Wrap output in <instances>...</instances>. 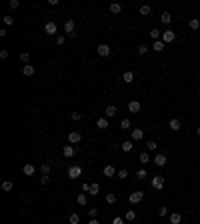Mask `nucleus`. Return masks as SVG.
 Wrapping results in <instances>:
<instances>
[{
  "label": "nucleus",
  "mask_w": 200,
  "mask_h": 224,
  "mask_svg": "<svg viewBox=\"0 0 200 224\" xmlns=\"http://www.w3.org/2000/svg\"><path fill=\"white\" fill-rule=\"evenodd\" d=\"M80 174H82V168H80V166H70L68 168V178L70 180H76Z\"/></svg>",
  "instance_id": "obj_4"
},
{
  "label": "nucleus",
  "mask_w": 200,
  "mask_h": 224,
  "mask_svg": "<svg viewBox=\"0 0 200 224\" xmlns=\"http://www.w3.org/2000/svg\"><path fill=\"white\" fill-rule=\"evenodd\" d=\"M96 50H98L100 56H110V46H108V44H98Z\"/></svg>",
  "instance_id": "obj_11"
},
{
  "label": "nucleus",
  "mask_w": 200,
  "mask_h": 224,
  "mask_svg": "<svg viewBox=\"0 0 200 224\" xmlns=\"http://www.w3.org/2000/svg\"><path fill=\"white\" fill-rule=\"evenodd\" d=\"M96 128L106 130L108 128V118H98V120H96Z\"/></svg>",
  "instance_id": "obj_20"
},
{
  "label": "nucleus",
  "mask_w": 200,
  "mask_h": 224,
  "mask_svg": "<svg viewBox=\"0 0 200 224\" xmlns=\"http://www.w3.org/2000/svg\"><path fill=\"white\" fill-rule=\"evenodd\" d=\"M34 66H32V64H24V68H22V74L24 76H34Z\"/></svg>",
  "instance_id": "obj_16"
},
{
  "label": "nucleus",
  "mask_w": 200,
  "mask_h": 224,
  "mask_svg": "<svg viewBox=\"0 0 200 224\" xmlns=\"http://www.w3.org/2000/svg\"><path fill=\"white\" fill-rule=\"evenodd\" d=\"M50 168H52L50 164H42V166H40V170H42V174H50Z\"/></svg>",
  "instance_id": "obj_42"
},
{
  "label": "nucleus",
  "mask_w": 200,
  "mask_h": 224,
  "mask_svg": "<svg viewBox=\"0 0 200 224\" xmlns=\"http://www.w3.org/2000/svg\"><path fill=\"white\" fill-rule=\"evenodd\" d=\"M116 168L114 166H112V164H108V166H104V170H102V174H104V176L106 178H112V176H116Z\"/></svg>",
  "instance_id": "obj_9"
},
{
  "label": "nucleus",
  "mask_w": 200,
  "mask_h": 224,
  "mask_svg": "<svg viewBox=\"0 0 200 224\" xmlns=\"http://www.w3.org/2000/svg\"><path fill=\"white\" fill-rule=\"evenodd\" d=\"M40 182H42V184H48V182H50V176H48V174H42V176H40Z\"/></svg>",
  "instance_id": "obj_45"
},
{
  "label": "nucleus",
  "mask_w": 200,
  "mask_h": 224,
  "mask_svg": "<svg viewBox=\"0 0 200 224\" xmlns=\"http://www.w3.org/2000/svg\"><path fill=\"white\" fill-rule=\"evenodd\" d=\"M44 32H46V34H50V36H54V34L58 32L56 22H52V20H50V22H46V24H44Z\"/></svg>",
  "instance_id": "obj_5"
},
{
  "label": "nucleus",
  "mask_w": 200,
  "mask_h": 224,
  "mask_svg": "<svg viewBox=\"0 0 200 224\" xmlns=\"http://www.w3.org/2000/svg\"><path fill=\"white\" fill-rule=\"evenodd\" d=\"M146 176H148V172L144 170V168H142V170H138V172H136V178H138V180H144Z\"/></svg>",
  "instance_id": "obj_35"
},
{
  "label": "nucleus",
  "mask_w": 200,
  "mask_h": 224,
  "mask_svg": "<svg viewBox=\"0 0 200 224\" xmlns=\"http://www.w3.org/2000/svg\"><path fill=\"white\" fill-rule=\"evenodd\" d=\"M138 160L142 162V164H146V162H150V156H148V152H140V156H138Z\"/></svg>",
  "instance_id": "obj_31"
},
{
  "label": "nucleus",
  "mask_w": 200,
  "mask_h": 224,
  "mask_svg": "<svg viewBox=\"0 0 200 224\" xmlns=\"http://www.w3.org/2000/svg\"><path fill=\"white\" fill-rule=\"evenodd\" d=\"M120 148H122V152H130L132 148H134V144H132V140H124L122 144H120Z\"/></svg>",
  "instance_id": "obj_18"
},
{
  "label": "nucleus",
  "mask_w": 200,
  "mask_h": 224,
  "mask_svg": "<svg viewBox=\"0 0 200 224\" xmlns=\"http://www.w3.org/2000/svg\"><path fill=\"white\" fill-rule=\"evenodd\" d=\"M140 14H142V16L150 14V6H148V4H142V6H140Z\"/></svg>",
  "instance_id": "obj_34"
},
{
  "label": "nucleus",
  "mask_w": 200,
  "mask_h": 224,
  "mask_svg": "<svg viewBox=\"0 0 200 224\" xmlns=\"http://www.w3.org/2000/svg\"><path fill=\"white\" fill-rule=\"evenodd\" d=\"M146 52H148V46L146 44H140L138 46V54H146Z\"/></svg>",
  "instance_id": "obj_43"
},
{
  "label": "nucleus",
  "mask_w": 200,
  "mask_h": 224,
  "mask_svg": "<svg viewBox=\"0 0 200 224\" xmlns=\"http://www.w3.org/2000/svg\"><path fill=\"white\" fill-rule=\"evenodd\" d=\"M180 222H182V214L172 212V214H170V224H180Z\"/></svg>",
  "instance_id": "obj_23"
},
{
  "label": "nucleus",
  "mask_w": 200,
  "mask_h": 224,
  "mask_svg": "<svg viewBox=\"0 0 200 224\" xmlns=\"http://www.w3.org/2000/svg\"><path fill=\"white\" fill-rule=\"evenodd\" d=\"M156 146H158V144H156V140H148L146 142V148L148 150H156Z\"/></svg>",
  "instance_id": "obj_37"
},
{
  "label": "nucleus",
  "mask_w": 200,
  "mask_h": 224,
  "mask_svg": "<svg viewBox=\"0 0 200 224\" xmlns=\"http://www.w3.org/2000/svg\"><path fill=\"white\" fill-rule=\"evenodd\" d=\"M18 6H20L18 0H10V8H12V10H14V8H18Z\"/></svg>",
  "instance_id": "obj_47"
},
{
  "label": "nucleus",
  "mask_w": 200,
  "mask_h": 224,
  "mask_svg": "<svg viewBox=\"0 0 200 224\" xmlns=\"http://www.w3.org/2000/svg\"><path fill=\"white\" fill-rule=\"evenodd\" d=\"M116 200H118V198H116L114 192H108V194H106V204H114Z\"/></svg>",
  "instance_id": "obj_30"
},
{
  "label": "nucleus",
  "mask_w": 200,
  "mask_h": 224,
  "mask_svg": "<svg viewBox=\"0 0 200 224\" xmlns=\"http://www.w3.org/2000/svg\"><path fill=\"white\" fill-rule=\"evenodd\" d=\"M132 140H142L144 138V130L142 128H132Z\"/></svg>",
  "instance_id": "obj_12"
},
{
  "label": "nucleus",
  "mask_w": 200,
  "mask_h": 224,
  "mask_svg": "<svg viewBox=\"0 0 200 224\" xmlns=\"http://www.w3.org/2000/svg\"><path fill=\"white\" fill-rule=\"evenodd\" d=\"M8 50H6V48H2V50H0V58H8Z\"/></svg>",
  "instance_id": "obj_48"
},
{
  "label": "nucleus",
  "mask_w": 200,
  "mask_h": 224,
  "mask_svg": "<svg viewBox=\"0 0 200 224\" xmlns=\"http://www.w3.org/2000/svg\"><path fill=\"white\" fill-rule=\"evenodd\" d=\"M142 198H144V192H132L130 196H128V200H130L132 204H138Z\"/></svg>",
  "instance_id": "obj_10"
},
{
  "label": "nucleus",
  "mask_w": 200,
  "mask_h": 224,
  "mask_svg": "<svg viewBox=\"0 0 200 224\" xmlns=\"http://www.w3.org/2000/svg\"><path fill=\"white\" fill-rule=\"evenodd\" d=\"M112 224H124V218H120V216H116L114 220H112Z\"/></svg>",
  "instance_id": "obj_49"
},
{
  "label": "nucleus",
  "mask_w": 200,
  "mask_h": 224,
  "mask_svg": "<svg viewBox=\"0 0 200 224\" xmlns=\"http://www.w3.org/2000/svg\"><path fill=\"white\" fill-rule=\"evenodd\" d=\"M174 38H176V34H174L172 30H164V32H162V38H160V40L164 42V44H170V42H174Z\"/></svg>",
  "instance_id": "obj_3"
},
{
  "label": "nucleus",
  "mask_w": 200,
  "mask_h": 224,
  "mask_svg": "<svg viewBox=\"0 0 200 224\" xmlns=\"http://www.w3.org/2000/svg\"><path fill=\"white\" fill-rule=\"evenodd\" d=\"M88 214L90 218H96V208H88Z\"/></svg>",
  "instance_id": "obj_50"
},
{
  "label": "nucleus",
  "mask_w": 200,
  "mask_h": 224,
  "mask_svg": "<svg viewBox=\"0 0 200 224\" xmlns=\"http://www.w3.org/2000/svg\"><path fill=\"white\" fill-rule=\"evenodd\" d=\"M62 154L66 156V158H72L74 154H76V146H74V144H66L62 148Z\"/></svg>",
  "instance_id": "obj_7"
},
{
  "label": "nucleus",
  "mask_w": 200,
  "mask_h": 224,
  "mask_svg": "<svg viewBox=\"0 0 200 224\" xmlns=\"http://www.w3.org/2000/svg\"><path fill=\"white\" fill-rule=\"evenodd\" d=\"M64 32H66L70 38L76 36V24H74V20H66V22H64Z\"/></svg>",
  "instance_id": "obj_1"
},
{
  "label": "nucleus",
  "mask_w": 200,
  "mask_h": 224,
  "mask_svg": "<svg viewBox=\"0 0 200 224\" xmlns=\"http://www.w3.org/2000/svg\"><path fill=\"white\" fill-rule=\"evenodd\" d=\"M168 126H170V128H172V130H174V132H176V130H180V128H182V122H180V120H178V118H172L170 122H168Z\"/></svg>",
  "instance_id": "obj_15"
},
{
  "label": "nucleus",
  "mask_w": 200,
  "mask_h": 224,
  "mask_svg": "<svg viewBox=\"0 0 200 224\" xmlns=\"http://www.w3.org/2000/svg\"><path fill=\"white\" fill-rule=\"evenodd\" d=\"M134 218H136V212H134L132 208H130V210H126V214H124V220H126V222H132Z\"/></svg>",
  "instance_id": "obj_28"
},
{
  "label": "nucleus",
  "mask_w": 200,
  "mask_h": 224,
  "mask_svg": "<svg viewBox=\"0 0 200 224\" xmlns=\"http://www.w3.org/2000/svg\"><path fill=\"white\" fill-rule=\"evenodd\" d=\"M164 48H166V44H164L162 40H156L154 44H152V50H154V52H162Z\"/></svg>",
  "instance_id": "obj_21"
},
{
  "label": "nucleus",
  "mask_w": 200,
  "mask_h": 224,
  "mask_svg": "<svg viewBox=\"0 0 200 224\" xmlns=\"http://www.w3.org/2000/svg\"><path fill=\"white\" fill-rule=\"evenodd\" d=\"M20 60H22V62H28V60H30V54H28V52H22V54H20Z\"/></svg>",
  "instance_id": "obj_44"
},
{
  "label": "nucleus",
  "mask_w": 200,
  "mask_h": 224,
  "mask_svg": "<svg viewBox=\"0 0 200 224\" xmlns=\"http://www.w3.org/2000/svg\"><path fill=\"white\" fill-rule=\"evenodd\" d=\"M88 192L92 194V196H96V194L100 192V184H98V182H92V184H90V190H88Z\"/></svg>",
  "instance_id": "obj_27"
},
{
  "label": "nucleus",
  "mask_w": 200,
  "mask_h": 224,
  "mask_svg": "<svg viewBox=\"0 0 200 224\" xmlns=\"http://www.w3.org/2000/svg\"><path fill=\"white\" fill-rule=\"evenodd\" d=\"M70 118H72V120H80V118H82V112H72Z\"/></svg>",
  "instance_id": "obj_46"
},
{
  "label": "nucleus",
  "mask_w": 200,
  "mask_h": 224,
  "mask_svg": "<svg viewBox=\"0 0 200 224\" xmlns=\"http://www.w3.org/2000/svg\"><path fill=\"white\" fill-rule=\"evenodd\" d=\"M160 20H162V24H170L172 22V14L170 12H162L160 14Z\"/></svg>",
  "instance_id": "obj_24"
},
{
  "label": "nucleus",
  "mask_w": 200,
  "mask_h": 224,
  "mask_svg": "<svg viewBox=\"0 0 200 224\" xmlns=\"http://www.w3.org/2000/svg\"><path fill=\"white\" fill-rule=\"evenodd\" d=\"M150 184H152L154 190H162V188H164V176H152Z\"/></svg>",
  "instance_id": "obj_2"
},
{
  "label": "nucleus",
  "mask_w": 200,
  "mask_h": 224,
  "mask_svg": "<svg viewBox=\"0 0 200 224\" xmlns=\"http://www.w3.org/2000/svg\"><path fill=\"white\" fill-rule=\"evenodd\" d=\"M68 220H70V224H78V222H80V216H78V214H70Z\"/></svg>",
  "instance_id": "obj_38"
},
{
  "label": "nucleus",
  "mask_w": 200,
  "mask_h": 224,
  "mask_svg": "<svg viewBox=\"0 0 200 224\" xmlns=\"http://www.w3.org/2000/svg\"><path fill=\"white\" fill-rule=\"evenodd\" d=\"M150 38H152L154 42H156V40H160V38H162V32H160L158 28H152V30H150Z\"/></svg>",
  "instance_id": "obj_26"
},
{
  "label": "nucleus",
  "mask_w": 200,
  "mask_h": 224,
  "mask_svg": "<svg viewBox=\"0 0 200 224\" xmlns=\"http://www.w3.org/2000/svg\"><path fill=\"white\" fill-rule=\"evenodd\" d=\"M128 110H130L132 114H138L140 112V102L138 100H132L130 104H128Z\"/></svg>",
  "instance_id": "obj_13"
},
{
  "label": "nucleus",
  "mask_w": 200,
  "mask_h": 224,
  "mask_svg": "<svg viewBox=\"0 0 200 224\" xmlns=\"http://www.w3.org/2000/svg\"><path fill=\"white\" fill-rule=\"evenodd\" d=\"M4 24H6V26H12V24H14V16H4Z\"/></svg>",
  "instance_id": "obj_39"
},
{
  "label": "nucleus",
  "mask_w": 200,
  "mask_h": 224,
  "mask_svg": "<svg viewBox=\"0 0 200 224\" xmlns=\"http://www.w3.org/2000/svg\"><path fill=\"white\" fill-rule=\"evenodd\" d=\"M76 202H78V204H80V206H84V204H86V202H88V198H86V194H84V192H80V194L76 196Z\"/></svg>",
  "instance_id": "obj_29"
},
{
  "label": "nucleus",
  "mask_w": 200,
  "mask_h": 224,
  "mask_svg": "<svg viewBox=\"0 0 200 224\" xmlns=\"http://www.w3.org/2000/svg\"><path fill=\"white\" fill-rule=\"evenodd\" d=\"M198 98H200V86H198Z\"/></svg>",
  "instance_id": "obj_54"
},
{
  "label": "nucleus",
  "mask_w": 200,
  "mask_h": 224,
  "mask_svg": "<svg viewBox=\"0 0 200 224\" xmlns=\"http://www.w3.org/2000/svg\"><path fill=\"white\" fill-rule=\"evenodd\" d=\"M120 128H122V130H128V128H130V120H128V118H122V120H120Z\"/></svg>",
  "instance_id": "obj_33"
},
{
  "label": "nucleus",
  "mask_w": 200,
  "mask_h": 224,
  "mask_svg": "<svg viewBox=\"0 0 200 224\" xmlns=\"http://www.w3.org/2000/svg\"><path fill=\"white\" fill-rule=\"evenodd\" d=\"M88 190H90V184L84 182V184H82V192H88Z\"/></svg>",
  "instance_id": "obj_51"
},
{
  "label": "nucleus",
  "mask_w": 200,
  "mask_h": 224,
  "mask_svg": "<svg viewBox=\"0 0 200 224\" xmlns=\"http://www.w3.org/2000/svg\"><path fill=\"white\" fill-rule=\"evenodd\" d=\"M64 42H66V38H64L62 34H58V36H56V44H58V46H64Z\"/></svg>",
  "instance_id": "obj_40"
},
{
  "label": "nucleus",
  "mask_w": 200,
  "mask_h": 224,
  "mask_svg": "<svg viewBox=\"0 0 200 224\" xmlns=\"http://www.w3.org/2000/svg\"><path fill=\"white\" fill-rule=\"evenodd\" d=\"M196 134H198V136H200V126H198V128H196Z\"/></svg>",
  "instance_id": "obj_53"
},
{
  "label": "nucleus",
  "mask_w": 200,
  "mask_h": 224,
  "mask_svg": "<svg viewBox=\"0 0 200 224\" xmlns=\"http://www.w3.org/2000/svg\"><path fill=\"white\" fill-rule=\"evenodd\" d=\"M80 140H82V134H80L78 130H72V132L68 134V142H70V144H78Z\"/></svg>",
  "instance_id": "obj_6"
},
{
  "label": "nucleus",
  "mask_w": 200,
  "mask_h": 224,
  "mask_svg": "<svg viewBox=\"0 0 200 224\" xmlns=\"http://www.w3.org/2000/svg\"><path fill=\"white\" fill-rule=\"evenodd\" d=\"M188 28H190V30H198L200 28V20L198 18H190V20H188Z\"/></svg>",
  "instance_id": "obj_19"
},
{
  "label": "nucleus",
  "mask_w": 200,
  "mask_h": 224,
  "mask_svg": "<svg viewBox=\"0 0 200 224\" xmlns=\"http://www.w3.org/2000/svg\"><path fill=\"white\" fill-rule=\"evenodd\" d=\"M108 10H110L112 14H120V12H122V6H120L118 2H112L110 6H108Z\"/></svg>",
  "instance_id": "obj_17"
},
{
  "label": "nucleus",
  "mask_w": 200,
  "mask_h": 224,
  "mask_svg": "<svg viewBox=\"0 0 200 224\" xmlns=\"http://www.w3.org/2000/svg\"><path fill=\"white\" fill-rule=\"evenodd\" d=\"M116 176H118V178H122V180H124V178H128V172H126V168L118 170V172H116Z\"/></svg>",
  "instance_id": "obj_36"
},
{
  "label": "nucleus",
  "mask_w": 200,
  "mask_h": 224,
  "mask_svg": "<svg viewBox=\"0 0 200 224\" xmlns=\"http://www.w3.org/2000/svg\"><path fill=\"white\" fill-rule=\"evenodd\" d=\"M122 80H124V82H126V84L134 82V72H132V70H126V72L122 74Z\"/></svg>",
  "instance_id": "obj_14"
},
{
  "label": "nucleus",
  "mask_w": 200,
  "mask_h": 224,
  "mask_svg": "<svg viewBox=\"0 0 200 224\" xmlns=\"http://www.w3.org/2000/svg\"><path fill=\"white\" fill-rule=\"evenodd\" d=\"M22 172L26 174V176H32V174L36 172V168H34V164H24V168H22Z\"/></svg>",
  "instance_id": "obj_22"
},
{
  "label": "nucleus",
  "mask_w": 200,
  "mask_h": 224,
  "mask_svg": "<svg viewBox=\"0 0 200 224\" xmlns=\"http://www.w3.org/2000/svg\"><path fill=\"white\" fill-rule=\"evenodd\" d=\"M2 190H4V192H10V190H12V182H10V180H4V182H2Z\"/></svg>",
  "instance_id": "obj_32"
},
{
  "label": "nucleus",
  "mask_w": 200,
  "mask_h": 224,
  "mask_svg": "<svg viewBox=\"0 0 200 224\" xmlns=\"http://www.w3.org/2000/svg\"><path fill=\"white\" fill-rule=\"evenodd\" d=\"M116 112H118V110H116V106H112V104H110V106H106V118H114V116H116Z\"/></svg>",
  "instance_id": "obj_25"
},
{
  "label": "nucleus",
  "mask_w": 200,
  "mask_h": 224,
  "mask_svg": "<svg viewBox=\"0 0 200 224\" xmlns=\"http://www.w3.org/2000/svg\"><path fill=\"white\" fill-rule=\"evenodd\" d=\"M166 214H168V208H166V206H162V208H158V216H160V218H164Z\"/></svg>",
  "instance_id": "obj_41"
},
{
  "label": "nucleus",
  "mask_w": 200,
  "mask_h": 224,
  "mask_svg": "<svg viewBox=\"0 0 200 224\" xmlns=\"http://www.w3.org/2000/svg\"><path fill=\"white\" fill-rule=\"evenodd\" d=\"M88 224H100V222L96 220V218H90V222H88Z\"/></svg>",
  "instance_id": "obj_52"
},
{
  "label": "nucleus",
  "mask_w": 200,
  "mask_h": 224,
  "mask_svg": "<svg viewBox=\"0 0 200 224\" xmlns=\"http://www.w3.org/2000/svg\"><path fill=\"white\" fill-rule=\"evenodd\" d=\"M152 162H154L156 166H160V168H162V166H166V162H168V158H166L164 154H156V156L152 158Z\"/></svg>",
  "instance_id": "obj_8"
}]
</instances>
